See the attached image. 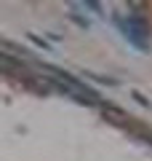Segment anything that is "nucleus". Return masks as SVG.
Here are the masks:
<instances>
[{
  "label": "nucleus",
  "instance_id": "nucleus-1",
  "mask_svg": "<svg viewBox=\"0 0 152 161\" xmlns=\"http://www.w3.org/2000/svg\"><path fill=\"white\" fill-rule=\"evenodd\" d=\"M115 22L120 24V30H123V35L128 38V43H134L136 48H141L144 51L147 46H149V27H147L144 16H139V14H128V16H118Z\"/></svg>",
  "mask_w": 152,
  "mask_h": 161
},
{
  "label": "nucleus",
  "instance_id": "nucleus-2",
  "mask_svg": "<svg viewBox=\"0 0 152 161\" xmlns=\"http://www.w3.org/2000/svg\"><path fill=\"white\" fill-rule=\"evenodd\" d=\"M101 115L107 121H112V124H118V126H125V124H128V113H123V110L115 108V105H101Z\"/></svg>",
  "mask_w": 152,
  "mask_h": 161
},
{
  "label": "nucleus",
  "instance_id": "nucleus-3",
  "mask_svg": "<svg viewBox=\"0 0 152 161\" xmlns=\"http://www.w3.org/2000/svg\"><path fill=\"white\" fill-rule=\"evenodd\" d=\"M29 38H32V43H38V46H43V48H48V43H45L43 38H38V35H29Z\"/></svg>",
  "mask_w": 152,
  "mask_h": 161
},
{
  "label": "nucleus",
  "instance_id": "nucleus-4",
  "mask_svg": "<svg viewBox=\"0 0 152 161\" xmlns=\"http://www.w3.org/2000/svg\"><path fill=\"white\" fill-rule=\"evenodd\" d=\"M144 140H147V142H152V134H144Z\"/></svg>",
  "mask_w": 152,
  "mask_h": 161
}]
</instances>
